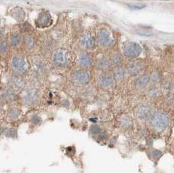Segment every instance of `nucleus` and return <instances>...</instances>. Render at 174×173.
<instances>
[{
  "mask_svg": "<svg viewBox=\"0 0 174 173\" xmlns=\"http://www.w3.org/2000/svg\"><path fill=\"white\" fill-rule=\"evenodd\" d=\"M7 44L5 42L0 41V52H4L7 51Z\"/></svg>",
  "mask_w": 174,
  "mask_h": 173,
  "instance_id": "cd10ccee",
  "label": "nucleus"
},
{
  "mask_svg": "<svg viewBox=\"0 0 174 173\" xmlns=\"http://www.w3.org/2000/svg\"><path fill=\"white\" fill-rule=\"evenodd\" d=\"M2 97L5 101H11L14 98V92L12 89L6 88L2 92Z\"/></svg>",
  "mask_w": 174,
  "mask_h": 173,
  "instance_id": "f3484780",
  "label": "nucleus"
},
{
  "mask_svg": "<svg viewBox=\"0 0 174 173\" xmlns=\"http://www.w3.org/2000/svg\"><path fill=\"white\" fill-rule=\"evenodd\" d=\"M0 109H1V105H0Z\"/></svg>",
  "mask_w": 174,
  "mask_h": 173,
  "instance_id": "c756f323",
  "label": "nucleus"
},
{
  "mask_svg": "<svg viewBox=\"0 0 174 173\" xmlns=\"http://www.w3.org/2000/svg\"><path fill=\"white\" fill-rule=\"evenodd\" d=\"M151 78H152V80L154 82H159L161 80V76L158 72L154 71L153 72L152 75H151Z\"/></svg>",
  "mask_w": 174,
  "mask_h": 173,
  "instance_id": "bb28decb",
  "label": "nucleus"
},
{
  "mask_svg": "<svg viewBox=\"0 0 174 173\" xmlns=\"http://www.w3.org/2000/svg\"><path fill=\"white\" fill-rule=\"evenodd\" d=\"M124 54L129 58L137 57L142 52V48L138 44L134 42L127 43L124 47Z\"/></svg>",
  "mask_w": 174,
  "mask_h": 173,
  "instance_id": "20e7f679",
  "label": "nucleus"
},
{
  "mask_svg": "<svg viewBox=\"0 0 174 173\" xmlns=\"http://www.w3.org/2000/svg\"><path fill=\"white\" fill-rule=\"evenodd\" d=\"M72 80L76 84H85L89 82L90 75L89 72L83 70H80L74 72L72 75Z\"/></svg>",
  "mask_w": 174,
  "mask_h": 173,
  "instance_id": "39448f33",
  "label": "nucleus"
},
{
  "mask_svg": "<svg viewBox=\"0 0 174 173\" xmlns=\"http://www.w3.org/2000/svg\"><path fill=\"white\" fill-rule=\"evenodd\" d=\"M151 127L156 132H162L169 124V117L161 112H156L149 118Z\"/></svg>",
  "mask_w": 174,
  "mask_h": 173,
  "instance_id": "f257e3e1",
  "label": "nucleus"
},
{
  "mask_svg": "<svg viewBox=\"0 0 174 173\" xmlns=\"http://www.w3.org/2000/svg\"><path fill=\"white\" fill-rule=\"evenodd\" d=\"M11 15L14 18L18 21L23 20L25 16L24 12L22 10V9H20V8H16V9H14L11 13Z\"/></svg>",
  "mask_w": 174,
  "mask_h": 173,
  "instance_id": "2eb2a0df",
  "label": "nucleus"
},
{
  "mask_svg": "<svg viewBox=\"0 0 174 173\" xmlns=\"http://www.w3.org/2000/svg\"><path fill=\"white\" fill-rule=\"evenodd\" d=\"M11 82H12L13 87L16 88V90H20L24 86V82L23 80L18 77L13 78L12 80H11Z\"/></svg>",
  "mask_w": 174,
  "mask_h": 173,
  "instance_id": "a211bd4d",
  "label": "nucleus"
},
{
  "mask_svg": "<svg viewBox=\"0 0 174 173\" xmlns=\"http://www.w3.org/2000/svg\"><path fill=\"white\" fill-rule=\"evenodd\" d=\"M100 127L98 125H93L90 129V132L93 134H97L100 132Z\"/></svg>",
  "mask_w": 174,
  "mask_h": 173,
  "instance_id": "c85d7f7f",
  "label": "nucleus"
},
{
  "mask_svg": "<svg viewBox=\"0 0 174 173\" xmlns=\"http://www.w3.org/2000/svg\"><path fill=\"white\" fill-rule=\"evenodd\" d=\"M128 5L133 9H142L146 7V5L144 4H129Z\"/></svg>",
  "mask_w": 174,
  "mask_h": 173,
  "instance_id": "393cba45",
  "label": "nucleus"
},
{
  "mask_svg": "<svg viewBox=\"0 0 174 173\" xmlns=\"http://www.w3.org/2000/svg\"><path fill=\"white\" fill-rule=\"evenodd\" d=\"M97 66L100 69H106L109 67V62L105 58H102L98 61Z\"/></svg>",
  "mask_w": 174,
  "mask_h": 173,
  "instance_id": "4be33fe9",
  "label": "nucleus"
},
{
  "mask_svg": "<svg viewBox=\"0 0 174 173\" xmlns=\"http://www.w3.org/2000/svg\"><path fill=\"white\" fill-rule=\"evenodd\" d=\"M144 65L139 61H132L127 65V71L132 76H136L143 70Z\"/></svg>",
  "mask_w": 174,
  "mask_h": 173,
  "instance_id": "6e6552de",
  "label": "nucleus"
},
{
  "mask_svg": "<svg viewBox=\"0 0 174 173\" xmlns=\"http://www.w3.org/2000/svg\"><path fill=\"white\" fill-rule=\"evenodd\" d=\"M162 156V152L158 150H152L149 153V158L154 161H157Z\"/></svg>",
  "mask_w": 174,
  "mask_h": 173,
  "instance_id": "6ab92c4d",
  "label": "nucleus"
},
{
  "mask_svg": "<svg viewBox=\"0 0 174 173\" xmlns=\"http://www.w3.org/2000/svg\"><path fill=\"white\" fill-rule=\"evenodd\" d=\"M151 107L147 105H141L136 110V116L140 120H145L151 115Z\"/></svg>",
  "mask_w": 174,
  "mask_h": 173,
  "instance_id": "9d476101",
  "label": "nucleus"
},
{
  "mask_svg": "<svg viewBox=\"0 0 174 173\" xmlns=\"http://www.w3.org/2000/svg\"><path fill=\"white\" fill-rule=\"evenodd\" d=\"M81 44L87 49H91L94 46V40L91 35H84L80 39Z\"/></svg>",
  "mask_w": 174,
  "mask_h": 173,
  "instance_id": "ddd939ff",
  "label": "nucleus"
},
{
  "mask_svg": "<svg viewBox=\"0 0 174 173\" xmlns=\"http://www.w3.org/2000/svg\"><path fill=\"white\" fill-rule=\"evenodd\" d=\"M100 87L104 88H110L114 84V79L109 74H102L100 75L98 80Z\"/></svg>",
  "mask_w": 174,
  "mask_h": 173,
  "instance_id": "1a4fd4ad",
  "label": "nucleus"
},
{
  "mask_svg": "<svg viewBox=\"0 0 174 173\" xmlns=\"http://www.w3.org/2000/svg\"><path fill=\"white\" fill-rule=\"evenodd\" d=\"M110 60L112 61V63H116V64H119L121 63V58L120 57L119 55L114 54V55L111 56Z\"/></svg>",
  "mask_w": 174,
  "mask_h": 173,
  "instance_id": "a878e982",
  "label": "nucleus"
},
{
  "mask_svg": "<svg viewBox=\"0 0 174 173\" xmlns=\"http://www.w3.org/2000/svg\"><path fill=\"white\" fill-rule=\"evenodd\" d=\"M52 59L53 62H54L55 65L59 66L65 65H67V62H68V52H67L66 50L63 49L56 50V51L53 53Z\"/></svg>",
  "mask_w": 174,
  "mask_h": 173,
  "instance_id": "7ed1b4c3",
  "label": "nucleus"
},
{
  "mask_svg": "<svg viewBox=\"0 0 174 173\" xmlns=\"http://www.w3.org/2000/svg\"><path fill=\"white\" fill-rule=\"evenodd\" d=\"M38 98V93L36 90H28L25 93L23 97V100L24 103L27 104H33L34 103Z\"/></svg>",
  "mask_w": 174,
  "mask_h": 173,
  "instance_id": "9b49d317",
  "label": "nucleus"
},
{
  "mask_svg": "<svg viewBox=\"0 0 174 173\" xmlns=\"http://www.w3.org/2000/svg\"><path fill=\"white\" fill-rule=\"evenodd\" d=\"M149 78L150 77L148 75H143V76L138 78L135 83L136 88L138 90H141V89L145 88V86L147 85L149 80Z\"/></svg>",
  "mask_w": 174,
  "mask_h": 173,
  "instance_id": "4468645a",
  "label": "nucleus"
},
{
  "mask_svg": "<svg viewBox=\"0 0 174 173\" xmlns=\"http://www.w3.org/2000/svg\"><path fill=\"white\" fill-rule=\"evenodd\" d=\"M21 41V37L20 35L18 34H14L13 35H11V37H10V43L12 44L13 46H16L20 43V42Z\"/></svg>",
  "mask_w": 174,
  "mask_h": 173,
  "instance_id": "aec40b11",
  "label": "nucleus"
},
{
  "mask_svg": "<svg viewBox=\"0 0 174 173\" xmlns=\"http://www.w3.org/2000/svg\"><path fill=\"white\" fill-rule=\"evenodd\" d=\"M78 62L83 67H89L91 65L92 60L91 57L86 52L81 53L78 58Z\"/></svg>",
  "mask_w": 174,
  "mask_h": 173,
  "instance_id": "f8f14e48",
  "label": "nucleus"
},
{
  "mask_svg": "<svg viewBox=\"0 0 174 173\" xmlns=\"http://www.w3.org/2000/svg\"><path fill=\"white\" fill-rule=\"evenodd\" d=\"M52 23V17L50 14L47 11L42 12L39 15L36 20V24L40 27H45L48 26Z\"/></svg>",
  "mask_w": 174,
  "mask_h": 173,
  "instance_id": "0eeeda50",
  "label": "nucleus"
},
{
  "mask_svg": "<svg viewBox=\"0 0 174 173\" xmlns=\"http://www.w3.org/2000/svg\"><path fill=\"white\" fill-rule=\"evenodd\" d=\"M11 66L13 71L16 73L23 74L27 70L29 64L25 56L17 55L14 56L11 60Z\"/></svg>",
  "mask_w": 174,
  "mask_h": 173,
  "instance_id": "f03ea898",
  "label": "nucleus"
},
{
  "mask_svg": "<svg viewBox=\"0 0 174 173\" xmlns=\"http://www.w3.org/2000/svg\"><path fill=\"white\" fill-rule=\"evenodd\" d=\"M25 44H26V46L27 49H32L34 45V39L32 37V36L28 35L25 39Z\"/></svg>",
  "mask_w": 174,
  "mask_h": 173,
  "instance_id": "5701e85b",
  "label": "nucleus"
},
{
  "mask_svg": "<svg viewBox=\"0 0 174 173\" xmlns=\"http://www.w3.org/2000/svg\"><path fill=\"white\" fill-rule=\"evenodd\" d=\"M159 91L155 86H151V87L149 88L148 94L149 96L151 97H156L159 95Z\"/></svg>",
  "mask_w": 174,
  "mask_h": 173,
  "instance_id": "b1692460",
  "label": "nucleus"
},
{
  "mask_svg": "<svg viewBox=\"0 0 174 173\" xmlns=\"http://www.w3.org/2000/svg\"><path fill=\"white\" fill-rule=\"evenodd\" d=\"M97 41L100 45L102 46H109L113 42L110 34L106 30H101L99 31L97 34Z\"/></svg>",
  "mask_w": 174,
  "mask_h": 173,
  "instance_id": "423d86ee",
  "label": "nucleus"
},
{
  "mask_svg": "<svg viewBox=\"0 0 174 173\" xmlns=\"http://www.w3.org/2000/svg\"><path fill=\"white\" fill-rule=\"evenodd\" d=\"M163 90L166 93H171L174 91V84L172 82H166L163 84Z\"/></svg>",
  "mask_w": 174,
  "mask_h": 173,
  "instance_id": "412c9836",
  "label": "nucleus"
},
{
  "mask_svg": "<svg viewBox=\"0 0 174 173\" xmlns=\"http://www.w3.org/2000/svg\"><path fill=\"white\" fill-rule=\"evenodd\" d=\"M114 77L117 81L121 82L124 79V72H123V69L120 68V67H117L116 68H115L114 71Z\"/></svg>",
  "mask_w": 174,
  "mask_h": 173,
  "instance_id": "dca6fc26",
  "label": "nucleus"
}]
</instances>
